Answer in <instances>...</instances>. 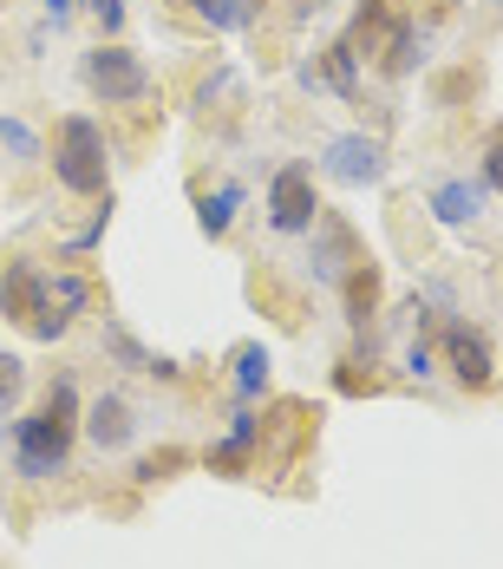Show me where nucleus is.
<instances>
[{
    "label": "nucleus",
    "instance_id": "obj_13",
    "mask_svg": "<svg viewBox=\"0 0 503 569\" xmlns=\"http://www.w3.org/2000/svg\"><path fill=\"white\" fill-rule=\"evenodd\" d=\"M301 86H334L340 99H360V53L346 47V40H334L328 53H321V66H301Z\"/></svg>",
    "mask_w": 503,
    "mask_h": 569
},
{
    "label": "nucleus",
    "instance_id": "obj_4",
    "mask_svg": "<svg viewBox=\"0 0 503 569\" xmlns=\"http://www.w3.org/2000/svg\"><path fill=\"white\" fill-rule=\"evenodd\" d=\"M439 347H445V367H451V380H457L464 393H484V387L497 380V347H491L484 328H471V321L451 315L445 328H439Z\"/></svg>",
    "mask_w": 503,
    "mask_h": 569
},
{
    "label": "nucleus",
    "instance_id": "obj_21",
    "mask_svg": "<svg viewBox=\"0 0 503 569\" xmlns=\"http://www.w3.org/2000/svg\"><path fill=\"white\" fill-rule=\"evenodd\" d=\"M20 393H27V360L20 353H0V419L20 406Z\"/></svg>",
    "mask_w": 503,
    "mask_h": 569
},
{
    "label": "nucleus",
    "instance_id": "obj_1",
    "mask_svg": "<svg viewBox=\"0 0 503 569\" xmlns=\"http://www.w3.org/2000/svg\"><path fill=\"white\" fill-rule=\"evenodd\" d=\"M79 387H72V373H59L47 399L27 412V419H13V471L20 478H59L66 465H72V439H79Z\"/></svg>",
    "mask_w": 503,
    "mask_h": 569
},
{
    "label": "nucleus",
    "instance_id": "obj_18",
    "mask_svg": "<svg viewBox=\"0 0 503 569\" xmlns=\"http://www.w3.org/2000/svg\"><path fill=\"white\" fill-rule=\"evenodd\" d=\"M235 210H242V183H217V190L197 197V229H203L210 242H223L229 223H235Z\"/></svg>",
    "mask_w": 503,
    "mask_h": 569
},
{
    "label": "nucleus",
    "instance_id": "obj_11",
    "mask_svg": "<svg viewBox=\"0 0 503 569\" xmlns=\"http://www.w3.org/2000/svg\"><path fill=\"white\" fill-rule=\"evenodd\" d=\"M340 308H346V328L366 335V321L380 315V262H373V256H360V262L340 276Z\"/></svg>",
    "mask_w": 503,
    "mask_h": 569
},
{
    "label": "nucleus",
    "instance_id": "obj_3",
    "mask_svg": "<svg viewBox=\"0 0 503 569\" xmlns=\"http://www.w3.org/2000/svg\"><path fill=\"white\" fill-rule=\"evenodd\" d=\"M79 79L99 106H144L151 99V66L131 53L124 40H99L92 53L79 59Z\"/></svg>",
    "mask_w": 503,
    "mask_h": 569
},
{
    "label": "nucleus",
    "instance_id": "obj_19",
    "mask_svg": "<svg viewBox=\"0 0 503 569\" xmlns=\"http://www.w3.org/2000/svg\"><path fill=\"white\" fill-rule=\"evenodd\" d=\"M229 367H235V393H242V399L269 393V367H275V360H269V347H262V341H242L235 353H229Z\"/></svg>",
    "mask_w": 503,
    "mask_h": 569
},
{
    "label": "nucleus",
    "instance_id": "obj_9",
    "mask_svg": "<svg viewBox=\"0 0 503 569\" xmlns=\"http://www.w3.org/2000/svg\"><path fill=\"white\" fill-rule=\"evenodd\" d=\"M47 295H53V276L40 269V262H27V256H13L7 269H0V321H33L40 308H47Z\"/></svg>",
    "mask_w": 503,
    "mask_h": 569
},
{
    "label": "nucleus",
    "instance_id": "obj_16",
    "mask_svg": "<svg viewBox=\"0 0 503 569\" xmlns=\"http://www.w3.org/2000/svg\"><path fill=\"white\" fill-rule=\"evenodd\" d=\"M419 59H425V33H419V20H412V13H399V27H392V40L380 47V59H373V66H380L386 79H405Z\"/></svg>",
    "mask_w": 503,
    "mask_h": 569
},
{
    "label": "nucleus",
    "instance_id": "obj_10",
    "mask_svg": "<svg viewBox=\"0 0 503 569\" xmlns=\"http://www.w3.org/2000/svg\"><path fill=\"white\" fill-rule=\"evenodd\" d=\"M425 203H432V217H439L445 229H464V223H477V217H484L491 190H484V177H439Z\"/></svg>",
    "mask_w": 503,
    "mask_h": 569
},
{
    "label": "nucleus",
    "instance_id": "obj_29",
    "mask_svg": "<svg viewBox=\"0 0 503 569\" xmlns=\"http://www.w3.org/2000/svg\"><path fill=\"white\" fill-rule=\"evenodd\" d=\"M321 7H328V0H288V13H294V20H308V13H321Z\"/></svg>",
    "mask_w": 503,
    "mask_h": 569
},
{
    "label": "nucleus",
    "instance_id": "obj_15",
    "mask_svg": "<svg viewBox=\"0 0 503 569\" xmlns=\"http://www.w3.org/2000/svg\"><path fill=\"white\" fill-rule=\"evenodd\" d=\"M105 353H112L118 367H131V373H158V380H177V373H183L177 360L151 353V347H144L138 335H131V328H118V321H105Z\"/></svg>",
    "mask_w": 503,
    "mask_h": 569
},
{
    "label": "nucleus",
    "instance_id": "obj_12",
    "mask_svg": "<svg viewBox=\"0 0 503 569\" xmlns=\"http://www.w3.org/2000/svg\"><path fill=\"white\" fill-rule=\"evenodd\" d=\"M255 446H262V419H255V412H235V419H229V439L223 446H210V471L242 478L249 458H255Z\"/></svg>",
    "mask_w": 503,
    "mask_h": 569
},
{
    "label": "nucleus",
    "instance_id": "obj_30",
    "mask_svg": "<svg viewBox=\"0 0 503 569\" xmlns=\"http://www.w3.org/2000/svg\"><path fill=\"white\" fill-rule=\"evenodd\" d=\"M497 13H503V0H497Z\"/></svg>",
    "mask_w": 503,
    "mask_h": 569
},
{
    "label": "nucleus",
    "instance_id": "obj_24",
    "mask_svg": "<svg viewBox=\"0 0 503 569\" xmlns=\"http://www.w3.org/2000/svg\"><path fill=\"white\" fill-rule=\"evenodd\" d=\"M79 7L99 20V33H112V40L124 33V0H79Z\"/></svg>",
    "mask_w": 503,
    "mask_h": 569
},
{
    "label": "nucleus",
    "instance_id": "obj_7",
    "mask_svg": "<svg viewBox=\"0 0 503 569\" xmlns=\"http://www.w3.org/2000/svg\"><path fill=\"white\" fill-rule=\"evenodd\" d=\"M308 236H314V242H308V276H314L321 288H340V276L366 256V249H360V236H353V223H346V217H328V210L314 217Z\"/></svg>",
    "mask_w": 503,
    "mask_h": 569
},
{
    "label": "nucleus",
    "instance_id": "obj_17",
    "mask_svg": "<svg viewBox=\"0 0 503 569\" xmlns=\"http://www.w3.org/2000/svg\"><path fill=\"white\" fill-rule=\"evenodd\" d=\"M210 33H249L262 20V0H183Z\"/></svg>",
    "mask_w": 503,
    "mask_h": 569
},
{
    "label": "nucleus",
    "instance_id": "obj_2",
    "mask_svg": "<svg viewBox=\"0 0 503 569\" xmlns=\"http://www.w3.org/2000/svg\"><path fill=\"white\" fill-rule=\"evenodd\" d=\"M53 177L72 197H112V158H105V124L85 112H66L53 124Z\"/></svg>",
    "mask_w": 503,
    "mask_h": 569
},
{
    "label": "nucleus",
    "instance_id": "obj_28",
    "mask_svg": "<svg viewBox=\"0 0 503 569\" xmlns=\"http://www.w3.org/2000/svg\"><path fill=\"white\" fill-rule=\"evenodd\" d=\"M40 7H47V20H53V27H66V20L79 13V0H40Z\"/></svg>",
    "mask_w": 503,
    "mask_h": 569
},
{
    "label": "nucleus",
    "instance_id": "obj_25",
    "mask_svg": "<svg viewBox=\"0 0 503 569\" xmlns=\"http://www.w3.org/2000/svg\"><path fill=\"white\" fill-rule=\"evenodd\" d=\"M477 177H484V190H491V197H503V138H497V144H484V164H477Z\"/></svg>",
    "mask_w": 503,
    "mask_h": 569
},
{
    "label": "nucleus",
    "instance_id": "obj_23",
    "mask_svg": "<svg viewBox=\"0 0 503 569\" xmlns=\"http://www.w3.org/2000/svg\"><path fill=\"white\" fill-rule=\"evenodd\" d=\"M177 465H183V452H151V458L131 465V478H138V485H158V478H170Z\"/></svg>",
    "mask_w": 503,
    "mask_h": 569
},
{
    "label": "nucleus",
    "instance_id": "obj_5",
    "mask_svg": "<svg viewBox=\"0 0 503 569\" xmlns=\"http://www.w3.org/2000/svg\"><path fill=\"white\" fill-rule=\"evenodd\" d=\"M321 217V190H314V171L308 164H281L269 177V229L275 236H308Z\"/></svg>",
    "mask_w": 503,
    "mask_h": 569
},
{
    "label": "nucleus",
    "instance_id": "obj_20",
    "mask_svg": "<svg viewBox=\"0 0 503 569\" xmlns=\"http://www.w3.org/2000/svg\"><path fill=\"white\" fill-rule=\"evenodd\" d=\"M0 144H7V158H13V164H40V158H47L40 131H33L27 118H13V112H0Z\"/></svg>",
    "mask_w": 503,
    "mask_h": 569
},
{
    "label": "nucleus",
    "instance_id": "obj_22",
    "mask_svg": "<svg viewBox=\"0 0 503 569\" xmlns=\"http://www.w3.org/2000/svg\"><path fill=\"white\" fill-rule=\"evenodd\" d=\"M53 301L66 308V315H79V308H92V288H85V276H53Z\"/></svg>",
    "mask_w": 503,
    "mask_h": 569
},
{
    "label": "nucleus",
    "instance_id": "obj_6",
    "mask_svg": "<svg viewBox=\"0 0 503 569\" xmlns=\"http://www.w3.org/2000/svg\"><path fill=\"white\" fill-rule=\"evenodd\" d=\"M321 177H334L346 190H366V183L386 177V144L373 131H340V138H328V151H321Z\"/></svg>",
    "mask_w": 503,
    "mask_h": 569
},
{
    "label": "nucleus",
    "instance_id": "obj_8",
    "mask_svg": "<svg viewBox=\"0 0 503 569\" xmlns=\"http://www.w3.org/2000/svg\"><path fill=\"white\" fill-rule=\"evenodd\" d=\"M79 432L92 439V452H124V446L138 439V406H131L124 393L85 399V412H79Z\"/></svg>",
    "mask_w": 503,
    "mask_h": 569
},
{
    "label": "nucleus",
    "instance_id": "obj_27",
    "mask_svg": "<svg viewBox=\"0 0 503 569\" xmlns=\"http://www.w3.org/2000/svg\"><path fill=\"white\" fill-rule=\"evenodd\" d=\"M334 387H340V393H366L373 380L360 373V360H346V367H340V373H334Z\"/></svg>",
    "mask_w": 503,
    "mask_h": 569
},
{
    "label": "nucleus",
    "instance_id": "obj_26",
    "mask_svg": "<svg viewBox=\"0 0 503 569\" xmlns=\"http://www.w3.org/2000/svg\"><path fill=\"white\" fill-rule=\"evenodd\" d=\"M405 373H412V380H432V373H439V367H432V341H425V335L405 347Z\"/></svg>",
    "mask_w": 503,
    "mask_h": 569
},
{
    "label": "nucleus",
    "instance_id": "obj_14",
    "mask_svg": "<svg viewBox=\"0 0 503 569\" xmlns=\"http://www.w3.org/2000/svg\"><path fill=\"white\" fill-rule=\"evenodd\" d=\"M392 27H399V7H392V0H360V13H353V27H346V47L360 59H380V47L392 40Z\"/></svg>",
    "mask_w": 503,
    "mask_h": 569
}]
</instances>
